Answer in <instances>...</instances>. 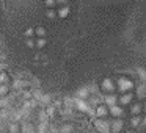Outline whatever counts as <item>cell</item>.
I'll use <instances>...</instances> for the list:
<instances>
[{
  "label": "cell",
  "mask_w": 146,
  "mask_h": 133,
  "mask_svg": "<svg viewBox=\"0 0 146 133\" xmlns=\"http://www.w3.org/2000/svg\"><path fill=\"white\" fill-rule=\"evenodd\" d=\"M137 86L135 83L132 82V80L129 78V77L126 75H119L116 77V89L119 94H123V92H129V91H133Z\"/></svg>",
  "instance_id": "1"
},
{
  "label": "cell",
  "mask_w": 146,
  "mask_h": 133,
  "mask_svg": "<svg viewBox=\"0 0 146 133\" xmlns=\"http://www.w3.org/2000/svg\"><path fill=\"white\" fill-rule=\"evenodd\" d=\"M99 89H101L104 94H110V92H115L116 91V80L110 78V77H107V78H104L101 83H99Z\"/></svg>",
  "instance_id": "2"
},
{
  "label": "cell",
  "mask_w": 146,
  "mask_h": 133,
  "mask_svg": "<svg viewBox=\"0 0 146 133\" xmlns=\"http://www.w3.org/2000/svg\"><path fill=\"white\" fill-rule=\"evenodd\" d=\"M94 125L98 128V132L101 133H111V128H110V122L105 120V117H98L94 120Z\"/></svg>",
  "instance_id": "3"
},
{
  "label": "cell",
  "mask_w": 146,
  "mask_h": 133,
  "mask_svg": "<svg viewBox=\"0 0 146 133\" xmlns=\"http://www.w3.org/2000/svg\"><path fill=\"white\" fill-rule=\"evenodd\" d=\"M133 102H135V94H133L132 91L129 92H123V94L118 95V103L119 105H132Z\"/></svg>",
  "instance_id": "4"
},
{
  "label": "cell",
  "mask_w": 146,
  "mask_h": 133,
  "mask_svg": "<svg viewBox=\"0 0 146 133\" xmlns=\"http://www.w3.org/2000/svg\"><path fill=\"white\" fill-rule=\"evenodd\" d=\"M57 11H58V19L60 20H66L68 17L71 16V13H72L69 5H66V7H58Z\"/></svg>",
  "instance_id": "5"
},
{
  "label": "cell",
  "mask_w": 146,
  "mask_h": 133,
  "mask_svg": "<svg viewBox=\"0 0 146 133\" xmlns=\"http://www.w3.org/2000/svg\"><path fill=\"white\" fill-rule=\"evenodd\" d=\"M94 114L98 117H107V114H110V107H108V105H105V103L98 105V107H96V110H94Z\"/></svg>",
  "instance_id": "6"
},
{
  "label": "cell",
  "mask_w": 146,
  "mask_h": 133,
  "mask_svg": "<svg viewBox=\"0 0 146 133\" xmlns=\"http://www.w3.org/2000/svg\"><path fill=\"white\" fill-rule=\"evenodd\" d=\"M141 113H145L141 102H133L130 105V116H141Z\"/></svg>",
  "instance_id": "7"
},
{
  "label": "cell",
  "mask_w": 146,
  "mask_h": 133,
  "mask_svg": "<svg viewBox=\"0 0 146 133\" xmlns=\"http://www.w3.org/2000/svg\"><path fill=\"white\" fill-rule=\"evenodd\" d=\"M123 125H124V122H123V117H115L113 120L110 122V128H111V133H119L121 130H123Z\"/></svg>",
  "instance_id": "8"
},
{
  "label": "cell",
  "mask_w": 146,
  "mask_h": 133,
  "mask_svg": "<svg viewBox=\"0 0 146 133\" xmlns=\"http://www.w3.org/2000/svg\"><path fill=\"white\" fill-rule=\"evenodd\" d=\"M104 103L108 105V107H113V105L118 103V95L115 92H110V94H104Z\"/></svg>",
  "instance_id": "9"
},
{
  "label": "cell",
  "mask_w": 146,
  "mask_h": 133,
  "mask_svg": "<svg viewBox=\"0 0 146 133\" xmlns=\"http://www.w3.org/2000/svg\"><path fill=\"white\" fill-rule=\"evenodd\" d=\"M110 114L113 117H123L124 116V108L123 105H113V107H110Z\"/></svg>",
  "instance_id": "10"
},
{
  "label": "cell",
  "mask_w": 146,
  "mask_h": 133,
  "mask_svg": "<svg viewBox=\"0 0 146 133\" xmlns=\"http://www.w3.org/2000/svg\"><path fill=\"white\" fill-rule=\"evenodd\" d=\"M141 124H143V117L141 116H132V117H130V127H132L133 130L140 128Z\"/></svg>",
  "instance_id": "11"
},
{
  "label": "cell",
  "mask_w": 146,
  "mask_h": 133,
  "mask_svg": "<svg viewBox=\"0 0 146 133\" xmlns=\"http://www.w3.org/2000/svg\"><path fill=\"white\" fill-rule=\"evenodd\" d=\"M21 132H22V133H38V130L35 128V125H33V124L25 122V124H22V125H21Z\"/></svg>",
  "instance_id": "12"
},
{
  "label": "cell",
  "mask_w": 146,
  "mask_h": 133,
  "mask_svg": "<svg viewBox=\"0 0 146 133\" xmlns=\"http://www.w3.org/2000/svg\"><path fill=\"white\" fill-rule=\"evenodd\" d=\"M47 45V38H39L36 36V50H42Z\"/></svg>",
  "instance_id": "13"
},
{
  "label": "cell",
  "mask_w": 146,
  "mask_h": 133,
  "mask_svg": "<svg viewBox=\"0 0 146 133\" xmlns=\"http://www.w3.org/2000/svg\"><path fill=\"white\" fill-rule=\"evenodd\" d=\"M46 17H47V19H55V17H58L57 8H46Z\"/></svg>",
  "instance_id": "14"
},
{
  "label": "cell",
  "mask_w": 146,
  "mask_h": 133,
  "mask_svg": "<svg viewBox=\"0 0 146 133\" xmlns=\"http://www.w3.org/2000/svg\"><path fill=\"white\" fill-rule=\"evenodd\" d=\"M35 32H36V36H39V38H47V30H46L42 25H36Z\"/></svg>",
  "instance_id": "15"
},
{
  "label": "cell",
  "mask_w": 146,
  "mask_h": 133,
  "mask_svg": "<svg viewBox=\"0 0 146 133\" xmlns=\"http://www.w3.org/2000/svg\"><path fill=\"white\" fill-rule=\"evenodd\" d=\"M8 132L10 133H19L21 132V125L17 122H10L8 124Z\"/></svg>",
  "instance_id": "16"
},
{
  "label": "cell",
  "mask_w": 146,
  "mask_h": 133,
  "mask_svg": "<svg viewBox=\"0 0 146 133\" xmlns=\"http://www.w3.org/2000/svg\"><path fill=\"white\" fill-rule=\"evenodd\" d=\"M24 36H25V38H36L35 27H27V28L24 30Z\"/></svg>",
  "instance_id": "17"
},
{
  "label": "cell",
  "mask_w": 146,
  "mask_h": 133,
  "mask_svg": "<svg viewBox=\"0 0 146 133\" xmlns=\"http://www.w3.org/2000/svg\"><path fill=\"white\" fill-rule=\"evenodd\" d=\"M25 45L29 49L36 50V38H25Z\"/></svg>",
  "instance_id": "18"
},
{
  "label": "cell",
  "mask_w": 146,
  "mask_h": 133,
  "mask_svg": "<svg viewBox=\"0 0 146 133\" xmlns=\"http://www.w3.org/2000/svg\"><path fill=\"white\" fill-rule=\"evenodd\" d=\"M8 91H10V85H7V83H0V97H5V95L8 94Z\"/></svg>",
  "instance_id": "19"
},
{
  "label": "cell",
  "mask_w": 146,
  "mask_h": 133,
  "mask_svg": "<svg viewBox=\"0 0 146 133\" xmlns=\"http://www.w3.org/2000/svg\"><path fill=\"white\" fill-rule=\"evenodd\" d=\"M24 86H29V82H24V80H17V82H13V88H16V89H22Z\"/></svg>",
  "instance_id": "20"
},
{
  "label": "cell",
  "mask_w": 146,
  "mask_h": 133,
  "mask_svg": "<svg viewBox=\"0 0 146 133\" xmlns=\"http://www.w3.org/2000/svg\"><path fill=\"white\" fill-rule=\"evenodd\" d=\"M42 3H44V7H46V8H58L57 0H44Z\"/></svg>",
  "instance_id": "21"
},
{
  "label": "cell",
  "mask_w": 146,
  "mask_h": 133,
  "mask_svg": "<svg viewBox=\"0 0 146 133\" xmlns=\"http://www.w3.org/2000/svg\"><path fill=\"white\" fill-rule=\"evenodd\" d=\"M0 83L10 85V75H8V72H0Z\"/></svg>",
  "instance_id": "22"
},
{
  "label": "cell",
  "mask_w": 146,
  "mask_h": 133,
  "mask_svg": "<svg viewBox=\"0 0 146 133\" xmlns=\"http://www.w3.org/2000/svg\"><path fill=\"white\" fill-rule=\"evenodd\" d=\"M137 74H138V77H140V80H141V82H146V70L145 69L138 67V69H137Z\"/></svg>",
  "instance_id": "23"
},
{
  "label": "cell",
  "mask_w": 146,
  "mask_h": 133,
  "mask_svg": "<svg viewBox=\"0 0 146 133\" xmlns=\"http://www.w3.org/2000/svg\"><path fill=\"white\" fill-rule=\"evenodd\" d=\"M71 3V0H57V5L58 7H66V5Z\"/></svg>",
  "instance_id": "24"
},
{
  "label": "cell",
  "mask_w": 146,
  "mask_h": 133,
  "mask_svg": "<svg viewBox=\"0 0 146 133\" xmlns=\"http://www.w3.org/2000/svg\"><path fill=\"white\" fill-rule=\"evenodd\" d=\"M141 127H145V128H146V114L143 116V124H141Z\"/></svg>",
  "instance_id": "25"
},
{
  "label": "cell",
  "mask_w": 146,
  "mask_h": 133,
  "mask_svg": "<svg viewBox=\"0 0 146 133\" xmlns=\"http://www.w3.org/2000/svg\"><path fill=\"white\" fill-rule=\"evenodd\" d=\"M126 133H135V132H133V130H127Z\"/></svg>",
  "instance_id": "26"
},
{
  "label": "cell",
  "mask_w": 146,
  "mask_h": 133,
  "mask_svg": "<svg viewBox=\"0 0 146 133\" xmlns=\"http://www.w3.org/2000/svg\"><path fill=\"white\" fill-rule=\"evenodd\" d=\"M143 108H145V113H146V102L143 103Z\"/></svg>",
  "instance_id": "27"
}]
</instances>
